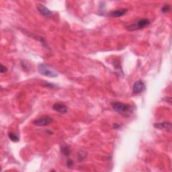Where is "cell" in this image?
<instances>
[{"label": "cell", "instance_id": "3", "mask_svg": "<svg viewBox=\"0 0 172 172\" xmlns=\"http://www.w3.org/2000/svg\"><path fill=\"white\" fill-rule=\"evenodd\" d=\"M52 122V118L47 115H44L39 118H36V120L33 122V124L35 125L38 126H45L50 125V124Z\"/></svg>", "mask_w": 172, "mask_h": 172}, {"label": "cell", "instance_id": "16", "mask_svg": "<svg viewBox=\"0 0 172 172\" xmlns=\"http://www.w3.org/2000/svg\"><path fill=\"white\" fill-rule=\"evenodd\" d=\"M7 71V68L6 67H4L3 65H1V69H0V72H1L2 73H6Z\"/></svg>", "mask_w": 172, "mask_h": 172}, {"label": "cell", "instance_id": "2", "mask_svg": "<svg viewBox=\"0 0 172 172\" xmlns=\"http://www.w3.org/2000/svg\"><path fill=\"white\" fill-rule=\"evenodd\" d=\"M112 107L116 112L122 114L131 112L132 110V108L130 105L120 102H114L112 103Z\"/></svg>", "mask_w": 172, "mask_h": 172}, {"label": "cell", "instance_id": "10", "mask_svg": "<svg viewBox=\"0 0 172 172\" xmlns=\"http://www.w3.org/2000/svg\"><path fill=\"white\" fill-rule=\"evenodd\" d=\"M114 67H115L116 71H118L117 75L118 76H122V77H123V76L125 75V74L123 73V71H122V67L121 65L120 61H119V60H116L115 61H114Z\"/></svg>", "mask_w": 172, "mask_h": 172}, {"label": "cell", "instance_id": "7", "mask_svg": "<svg viewBox=\"0 0 172 172\" xmlns=\"http://www.w3.org/2000/svg\"><path fill=\"white\" fill-rule=\"evenodd\" d=\"M37 9L42 16L49 18L52 15V12L49 8H47L44 5L39 3L37 5Z\"/></svg>", "mask_w": 172, "mask_h": 172}, {"label": "cell", "instance_id": "15", "mask_svg": "<svg viewBox=\"0 0 172 172\" xmlns=\"http://www.w3.org/2000/svg\"><path fill=\"white\" fill-rule=\"evenodd\" d=\"M67 167L69 168H72L73 165V161H72V159H69L67 160Z\"/></svg>", "mask_w": 172, "mask_h": 172}, {"label": "cell", "instance_id": "8", "mask_svg": "<svg viewBox=\"0 0 172 172\" xmlns=\"http://www.w3.org/2000/svg\"><path fill=\"white\" fill-rule=\"evenodd\" d=\"M52 109L61 114H65L68 111V108L65 104L62 103H55L52 106Z\"/></svg>", "mask_w": 172, "mask_h": 172}, {"label": "cell", "instance_id": "13", "mask_svg": "<svg viewBox=\"0 0 172 172\" xmlns=\"http://www.w3.org/2000/svg\"><path fill=\"white\" fill-rule=\"evenodd\" d=\"M169 10H170V6H169V5H168V4L164 5V6L162 7V8H161V12H163L164 13L168 12Z\"/></svg>", "mask_w": 172, "mask_h": 172}, {"label": "cell", "instance_id": "1", "mask_svg": "<svg viewBox=\"0 0 172 172\" xmlns=\"http://www.w3.org/2000/svg\"><path fill=\"white\" fill-rule=\"evenodd\" d=\"M38 71L41 75L46 76V77L53 78L58 76V73L56 71L45 63L39 64L38 66Z\"/></svg>", "mask_w": 172, "mask_h": 172}, {"label": "cell", "instance_id": "6", "mask_svg": "<svg viewBox=\"0 0 172 172\" xmlns=\"http://www.w3.org/2000/svg\"><path fill=\"white\" fill-rule=\"evenodd\" d=\"M153 126L159 130H164L168 132L171 131V124L169 122H162L155 123Z\"/></svg>", "mask_w": 172, "mask_h": 172}, {"label": "cell", "instance_id": "12", "mask_svg": "<svg viewBox=\"0 0 172 172\" xmlns=\"http://www.w3.org/2000/svg\"><path fill=\"white\" fill-rule=\"evenodd\" d=\"M8 137L9 139L14 142H16L20 141V137H19V136L13 132H9L8 133Z\"/></svg>", "mask_w": 172, "mask_h": 172}, {"label": "cell", "instance_id": "9", "mask_svg": "<svg viewBox=\"0 0 172 172\" xmlns=\"http://www.w3.org/2000/svg\"><path fill=\"white\" fill-rule=\"evenodd\" d=\"M128 12V9H116V10H114L112 11L111 12H110L108 13V15L111 17L114 18H118V17H121Z\"/></svg>", "mask_w": 172, "mask_h": 172}, {"label": "cell", "instance_id": "5", "mask_svg": "<svg viewBox=\"0 0 172 172\" xmlns=\"http://www.w3.org/2000/svg\"><path fill=\"white\" fill-rule=\"evenodd\" d=\"M145 88L146 87L144 82H143L142 80H138L134 83L132 86V91L135 94H141L142 92H144L145 90Z\"/></svg>", "mask_w": 172, "mask_h": 172}, {"label": "cell", "instance_id": "14", "mask_svg": "<svg viewBox=\"0 0 172 172\" xmlns=\"http://www.w3.org/2000/svg\"><path fill=\"white\" fill-rule=\"evenodd\" d=\"M85 158V153H83V151H79V154H78V159H79V162L82 161Z\"/></svg>", "mask_w": 172, "mask_h": 172}, {"label": "cell", "instance_id": "4", "mask_svg": "<svg viewBox=\"0 0 172 172\" xmlns=\"http://www.w3.org/2000/svg\"><path fill=\"white\" fill-rule=\"evenodd\" d=\"M150 20L149 19L147 18H143L138 21L135 25H131L130 26H128V30L130 31H133V30H140L142 29L145 27L147 26L148 25L150 24Z\"/></svg>", "mask_w": 172, "mask_h": 172}, {"label": "cell", "instance_id": "11", "mask_svg": "<svg viewBox=\"0 0 172 172\" xmlns=\"http://www.w3.org/2000/svg\"><path fill=\"white\" fill-rule=\"evenodd\" d=\"M61 153L63 155L67 157L71 153V151H70L69 148L66 145H62L61 146Z\"/></svg>", "mask_w": 172, "mask_h": 172}]
</instances>
